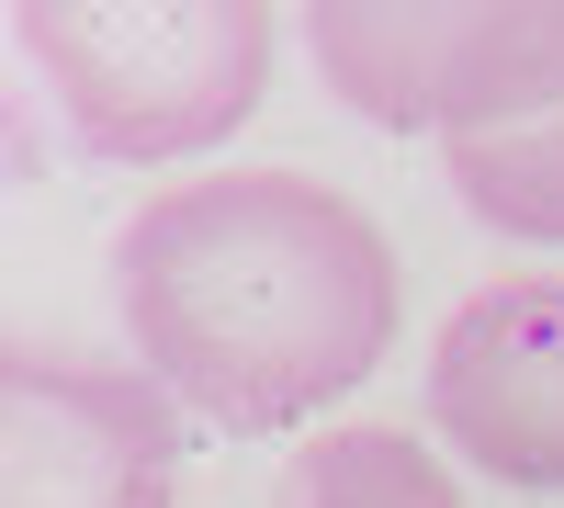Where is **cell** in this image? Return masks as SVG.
Segmentation results:
<instances>
[{
  "mask_svg": "<svg viewBox=\"0 0 564 508\" xmlns=\"http://www.w3.org/2000/svg\"><path fill=\"white\" fill-rule=\"evenodd\" d=\"M113 316L204 430L260 441L372 385L406 316V260L305 170H193L124 215Z\"/></svg>",
  "mask_w": 564,
  "mask_h": 508,
  "instance_id": "6da1fadb",
  "label": "cell"
},
{
  "mask_svg": "<svg viewBox=\"0 0 564 508\" xmlns=\"http://www.w3.org/2000/svg\"><path fill=\"white\" fill-rule=\"evenodd\" d=\"M181 396L148 361H90L12 339L0 350V508H170Z\"/></svg>",
  "mask_w": 564,
  "mask_h": 508,
  "instance_id": "277c9868",
  "label": "cell"
},
{
  "mask_svg": "<svg viewBox=\"0 0 564 508\" xmlns=\"http://www.w3.org/2000/svg\"><path fill=\"white\" fill-rule=\"evenodd\" d=\"M305 57L384 136H475L564 114V0H316Z\"/></svg>",
  "mask_w": 564,
  "mask_h": 508,
  "instance_id": "3957f363",
  "label": "cell"
},
{
  "mask_svg": "<svg viewBox=\"0 0 564 508\" xmlns=\"http://www.w3.org/2000/svg\"><path fill=\"white\" fill-rule=\"evenodd\" d=\"M441 170H452V193H463L475 226H497L520 249H564V114L475 136V148H441Z\"/></svg>",
  "mask_w": 564,
  "mask_h": 508,
  "instance_id": "52a82bcc",
  "label": "cell"
},
{
  "mask_svg": "<svg viewBox=\"0 0 564 508\" xmlns=\"http://www.w3.org/2000/svg\"><path fill=\"white\" fill-rule=\"evenodd\" d=\"M271 508H463L452 464L406 430H327L282 464Z\"/></svg>",
  "mask_w": 564,
  "mask_h": 508,
  "instance_id": "8992f818",
  "label": "cell"
},
{
  "mask_svg": "<svg viewBox=\"0 0 564 508\" xmlns=\"http://www.w3.org/2000/svg\"><path fill=\"white\" fill-rule=\"evenodd\" d=\"M430 419L497 486H564V271H497L430 339Z\"/></svg>",
  "mask_w": 564,
  "mask_h": 508,
  "instance_id": "5b68a950",
  "label": "cell"
},
{
  "mask_svg": "<svg viewBox=\"0 0 564 508\" xmlns=\"http://www.w3.org/2000/svg\"><path fill=\"white\" fill-rule=\"evenodd\" d=\"M34 79L57 90L79 148L113 170H170L226 148L260 114L282 23L260 0H23L12 12Z\"/></svg>",
  "mask_w": 564,
  "mask_h": 508,
  "instance_id": "7a4b0ae2",
  "label": "cell"
}]
</instances>
